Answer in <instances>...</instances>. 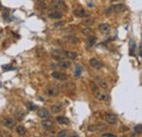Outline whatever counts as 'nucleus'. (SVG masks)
<instances>
[{"label": "nucleus", "mask_w": 142, "mask_h": 137, "mask_svg": "<svg viewBox=\"0 0 142 137\" xmlns=\"http://www.w3.org/2000/svg\"><path fill=\"white\" fill-rule=\"evenodd\" d=\"M104 117H105V121H106L108 124H111V125H113V124H116V122H117V116L113 113H105Z\"/></svg>", "instance_id": "f257e3e1"}, {"label": "nucleus", "mask_w": 142, "mask_h": 137, "mask_svg": "<svg viewBox=\"0 0 142 137\" xmlns=\"http://www.w3.org/2000/svg\"><path fill=\"white\" fill-rule=\"evenodd\" d=\"M51 76H53L55 79H57V80H61V81H65V80H67L68 79L67 75L63 74V72H60V71H53Z\"/></svg>", "instance_id": "f03ea898"}, {"label": "nucleus", "mask_w": 142, "mask_h": 137, "mask_svg": "<svg viewBox=\"0 0 142 137\" xmlns=\"http://www.w3.org/2000/svg\"><path fill=\"white\" fill-rule=\"evenodd\" d=\"M90 65H91L93 68H95V69H102L103 68V63L99 62V60L96 59V58L90 59Z\"/></svg>", "instance_id": "7ed1b4c3"}, {"label": "nucleus", "mask_w": 142, "mask_h": 137, "mask_svg": "<svg viewBox=\"0 0 142 137\" xmlns=\"http://www.w3.org/2000/svg\"><path fill=\"white\" fill-rule=\"evenodd\" d=\"M73 14L75 17H78V18H85V17H87V12L84 10V9H82V8L75 9V10L73 11Z\"/></svg>", "instance_id": "20e7f679"}, {"label": "nucleus", "mask_w": 142, "mask_h": 137, "mask_svg": "<svg viewBox=\"0 0 142 137\" xmlns=\"http://www.w3.org/2000/svg\"><path fill=\"white\" fill-rule=\"evenodd\" d=\"M37 115L42 118H49L50 117V112L46 109H40L37 111Z\"/></svg>", "instance_id": "39448f33"}, {"label": "nucleus", "mask_w": 142, "mask_h": 137, "mask_svg": "<svg viewBox=\"0 0 142 137\" xmlns=\"http://www.w3.org/2000/svg\"><path fill=\"white\" fill-rule=\"evenodd\" d=\"M62 55L65 57H68L70 59H74L78 57V53L77 52H72V51H63L62 52Z\"/></svg>", "instance_id": "423d86ee"}, {"label": "nucleus", "mask_w": 142, "mask_h": 137, "mask_svg": "<svg viewBox=\"0 0 142 137\" xmlns=\"http://www.w3.org/2000/svg\"><path fill=\"white\" fill-rule=\"evenodd\" d=\"M4 125L6 127H8V128H12V127L16 125V121L11 117H7L4 120Z\"/></svg>", "instance_id": "0eeeda50"}, {"label": "nucleus", "mask_w": 142, "mask_h": 137, "mask_svg": "<svg viewBox=\"0 0 142 137\" xmlns=\"http://www.w3.org/2000/svg\"><path fill=\"white\" fill-rule=\"evenodd\" d=\"M42 126L46 129H49V128H53L54 126V122L50 121L49 118H44V121L42 122Z\"/></svg>", "instance_id": "6e6552de"}, {"label": "nucleus", "mask_w": 142, "mask_h": 137, "mask_svg": "<svg viewBox=\"0 0 142 137\" xmlns=\"http://www.w3.org/2000/svg\"><path fill=\"white\" fill-rule=\"evenodd\" d=\"M95 97L97 100H101V101H106V100H108V96L106 93L102 92V91H97V92L95 93Z\"/></svg>", "instance_id": "1a4fd4ad"}, {"label": "nucleus", "mask_w": 142, "mask_h": 137, "mask_svg": "<svg viewBox=\"0 0 142 137\" xmlns=\"http://www.w3.org/2000/svg\"><path fill=\"white\" fill-rule=\"evenodd\" d=\"M49 17L53 18V19H61V18H62V13H61V11H59V10H55V11H51L50 12Z\"/></svg>", "instance_id": "9d476101"}, {"label": "nucleus", "mask_w": 142, "mask_h": 137, "mask_svg": "<svg viewBox=\"0 0 142 137\" xmlns=\"http://www.w3.org/2000/svg\"><path fill=\"white\" fill-rule=\"evenodd\" d=\"M56 121L58 122L59 124H62V125H66V124H69V123H70L69 118L66 117V116H57V117H56Z\"/></svg>", "instance_id": "9b49d317"}, {"label": "nucleus", "mask_w": 142, "mask_h": 137, "mask_svg": "<svg viewBox=\"0 0 142 137\" xmlns=\"http://www.w3.org/2000/svg\"><path fill=\"white\" fill-rule=\"evenodd\" d=\"M98 30L99 31H102V32H104V33H109L110 27L106 23H102V24H99L98 25Z\"/></svg>", "instance_id": "f8f14e48"}, {"label": "nucleus", "mask_w": 142, "mask_h": 137, "mask_svg": "<svg viewBox=\"0 0 142 137\" xmlns=\"http://www.w3.org/2000/svg\"><path fill=\"white\" fill-rule=\"evenodd\" d=\"M125 10H126V6L125 5L118 4V5L114 6V12H116V13H120V12H122Z\"/></svg>", "instance_id": "ddd939ff"}, {"label": "nucleus", "mask_w": 142, "mask_h": 137, "mask_svg": "<svg viewBox=\"0 0 142 137\" xmlns=\"http://www.w3.org/2000/svg\"><path fill=\"white\" fill-rule=\"evenodd\" d=\"M81 71H82V68H81L80 64H75V70H74V76L77 78H79L81 76Z\"/></svg>", "instance_id": "4468645a"}, {"label": "nucleus", "mask_w": 142, "mask_h": 137, "mask_svg": "<svg viewBox=\"0 0 142 137\" xmlns=\"http://www.w3.org/2000/svg\"><path fill=\"white\" fill-rule=\"evenodd\" d=\"M70 62H66V60H60L59 62V67H61L62 69H67L70 67Z\"/></svg>", "instance_id": "2eb2a0df"}, {"label": "nucleus", "mask_w": 142, "mask_h": 137, "mask_svg": "<svg viewBox=\"0 0 142 137\" xmlns=\"http://www.w3.org/2000/svg\"><path fill=\"white\" fill-rule=\"evenodd\" d=\"M17 133L19 134L20 136H24L25 135V133H26V130H25V128H24V126L19 125V126H17Z\"/></svg>", "instance_id": "dca6fc26"}, {"label": "nucleus", "mask_w": 142, "mask_h": 137, "mask_svg": "<svg viewBox=\"0 0 142 137\" xmlns=\"http://www.w3.org/2000/svg\"><path fill=\"white\" fill-rule=\"evenodd\" d=\"M61 111V105L60 104H55V105H53L51 106V113H59V112Z\"/></svg>", "instance_id": "f3484780"}, {"label": "nucleus", "mask_w": 142, "mask_h": 137, "mask_svg": "<svg viewBox=\"0 0 142 137\" xmlns=\"http://www.w3.org/2000/svg\"><path fill=\"white\" fill-rule=\"evenodd\" d=\"M95 43H96V37L95 36L89 35V37H87V44H89V46H93Z\"/></svg>", "instance_id": "a211bd4d"}, {"label": "nucleus", "mask_w": 142, "mask_h": 137, "mask_svg": "<svg viewBox=\"0 0 142 137\" xmlns=\"http://www.w3.org/2000/svg\"><path fill=\"white\" fill-rule=\"evenodd\" d=\"M67 41L69 42V43H71V44H78L79 39H78V37H75V36H68Z\"/></svg>", "instance_id": "6ab92c4d"}, {"label": "nucleus", "mask_w": 142, "mask_h": 137, "mask_svg": "<svg viewBox=\"0 0 142 137\" xmlns=\"http://www.w3.org/2000/svg\"><path fill=\"white\" fill-rule=\"evenodd\" d=\"M46 93L48 94V96L54 97V96H56V94H57V90L54 89V88H48V89L46 90Z\"/></svg>", "instance_id": "aec40b11"}, {"label": "nucleus", "mask_w": 142, "mask_h": 137, "mask_svg": "<svg viewBox=\"0 0 142 137\" xmlns=\"http://www.w3.org/2000/svg\"><path fill=\"white\" fill-rule=\"evenodd\" d=\"M14 115H16V117L19 121H22L24 118V116H25V113H22V112H20V111H16V114Z\"/></svg>", "instance_id": "412c9836"}, {"label": "nucleus", "mask_w": 142, "mask_h": 137, "mask_svg": "<svg viewBox=\"0 0 142 137\" xmlns=\"http://www.w3.org/2000/svg\"><path fill=\"white\" fill-rule=\"evenodd\" d=\"M130 55L131 56H133V52L135 50V43H134V41L133 39H130Z\"/></svg>", "instance_id": "4be33fe9"}, {"label": "nucleus", "mask_w": 142, "mask_h": 137, "mask_svg": "<svg viewBox=\"0 0 142 137\" xmlns=\"http://www.w3.org/2000/svg\"><path fill=\"white\" fill-rule=\"evenodd\" d=\"M90 86H91V89L94 93H96L98 91V86L95 83V81H91V83H90Z\"/></svg>", "instance_id": "5701e85b"}, {"label": "nucleus", "mask_w": 142, "mask_h": 137, "mask_svg": "<svg viewBox=\"0 0 142 137\" xmlns=\"http://www.w3.org/2000/svg\"><path fill=\"white\" fill-rule=\"evenodd\" d=\"M142 133V125H135L134 126V134L132 136H134V135H137V134H141Z\"/></svg>", "instance_id": "b1692460"}, {"label": "nucleus", "mask_w": 142, "mask_h": 137, "mask_svg": "<svg viewBox=\"0 0 142 137\" xmlns=\"http://www.w3.org/2000/svg\"><path fill=\"white\" fill-rule=\"evenodd\" d=\"M98 86H101L102 88H105V89H106V88H107V83L104 80H102V79H98Z\"/></svg>", "instance_id": "393cba45"}, {"label": "nucleus", "mask_w": 142, "mask_h": 137, "mask_svg": "<svg viewBox=\"0 0 142 137\" xmlns=\"http://www.w3.org/2000/svg\"><path fill=\"white\" fill-rule=\"evenodd\" d=\"M82 33H83V34H85V35L89 36V35H91L92 30H90L89 27H86V29H83V30H82Z\"/></svg>", "instance_id": "a878e982"}, {"label": "nucleus", "mask_w": 142, "mask_h": 137, "mask_svg": "<svg viewBox=\"0 0 142 137\" xmlns=\"http://www.w3.org/2000/svg\"><path fill=\"white\" fill-rule=\"evenodd\" d=\"M57 136L58 137H66V136H68V132L67 130H61V132L58 133V135Z\"/></svg>", "instance_id": "bb28decb"}, {"label": "nucleus", "mask_w": 142, "mask_h": 137, "mask_svg": "<svg viewBox=\"0 0 142 137\" xmlns=\"http://www.w3.org/2000/svg\"><path fill=\"white\" fill-rule=\"evenodd\" d=\"M101 136H102V137H115L116 135H115V134H113V133H103Z\"/></svg>", "instance_id": "cd10ccee"}, {"label": "nucleus", "mask_w": 142, "mask_h": 137, "mask_svg": "<svg viewBox=\"0 0 142 137\" xmlns=\"http://www.w3.org/2000/svg\"><path fill=\"white\" fill-rule=\"evenodd\" d=\"M105 12H106V14H111L114 12V7L111 6V7H109V8H107L106 10H105Z\"/></svg>", "instance_id": "c85d7f7f"}, {"label": "nucleus", "mask_w": 142, "mask_h": 137, "mask_svg": "<svg viewBox=\"0 0 142 137\" xmlns=\"http://www.w3.org/2000/svg\"><path fill=\"white\" fill-rule=\"evenodd\" d=\"M28 106H29V110H31V111H34L36 109V106L34 104H32V103H28Z\"/></svg>", "instance_id": "c756f323"}, {"label": "nucleus", "mask_w": 142, "mask_h": 137, "mask_svg": "<svg viewBox=\"0 0 142 137\" xmlns=\"http://www.w3.org/2000/svg\"><path fill=\"white\" fill-rule=\"evenodd\" d=\"M84 24H85V25H90V24H92L93 23V20L92 19H89V20H85V21H84V22H83Z\"/></svg>", "instance_id": "7c9ffc66"}, {"label": "nucleus", "mask_w": 142, "mask_h": 137, "mask_svg": "<svg viewBox=\"0 0 142 137\" xmlns=\"http://www.w3.org/2000/svg\"><path fill=\"white\" fill-rule=\"evenodd\" d=\"M2 69L4 70H10V69H13L12 66H2Z\"/></svg>", "instance_id": "2f4dec72"}, {"label": "nucleus", "mask_w": 142, "mask_h": 137, "mask_svg": "<svg viewBox=\"0 0 142 137\" xmlns=\"http://www.w3.org/2000/svg\"><path fill=\"white\" fill-rule=\"evenodd\" d=\"M63 25V22H58V23H56L55 24V26L57 27V26H62Z\"/></svg>", "instance_id": "473e14b6"}, {"label": "nucleus", "mask_w": 142, "mask_h": 137, "mask_svg": "<svg viewBox=\"0 0 142 137\" xmlns=\"http://www.w3.org/2000/svg\"><path fill=\"white\" fill-rule=\"evenodd\" d=\"M140 56L142 57V42H141V45H140Z\"/></svg>", "instance_id": "72a5a7b5"}, {"label": "nucleus", "mask_w": 142, "mask_h": 137, "mask_svg": "<svg viewBox=\"0 0 142 137\" xmlns=\"http://www.w3.org/2000/svg\"><path fill=\"white\" fill-rule=\"evenodd\" d=\"M87 6H89V7L91 8V7H93V6H94V5H93V2H89V4H87Z\"/></svg>", "instance_id": "f704fd0d"}]
</instances>
